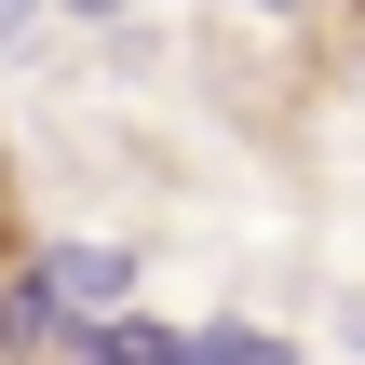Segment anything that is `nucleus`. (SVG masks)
Segmentation results:
<instances>
[{
    "label": "nucleus",
    "mask_w": 365,
    "mask_h": 365,
    "mask_svg": "<svg viewBox=\"0 0 365 365\" xmlns=\"http://www.w3.org/2000/svg\"><path fill=\"white\" fill-rule=\"evenodd\" d=\"M68 365H190V325H149V312L122 298V312L68 325Z\"/></svg>",
    "instance_id": "nucleus-2"
},
{
    "label": "nucleus",
    "mask_w": 365,
    "mask_h": 365,
    "mask_svg": "<svg viewBox=\"0 0 365 365\" xmlns=\"http://www.w3.org/2000/svg\"><path fill=\"white\" fill-rule=\"evenodd\" d=\"M298 365H312V352H298Z\"/></svg>",
    "instance_id": "nucleus-8"
},
{
    "label": "nucleus",
    "mask_w": 365,
    "mask_h": 365,
    "mask_svg": "<svg viewBox=\"0 0 365 365\" xmlns=\"http://www.w3.org/2000/svg\"><path fill=\"white\" fill-rule=\"evenodd\" d=\"M257 14H312V0H257Z\"/></svg>",
    "instance_id": "nucleus-7"
},
{
    "label": "nucleus",
    "mask_w": 365,
    "mask_h": 365,
    "mask_svg": "<svg viewBox=\"0 0 365 365\" xmlns=\"http://www.w3.org/2000/svg\"><path fill=\"white\" fill-rule=\"evenodd\" d=\"M41 284H54L68 325H95V312L135 298V244H41Z\"/></svg>",
    "instance_id": "nucleus-1"
},
{
    "label": "nucleus",
    "mask_w": 365,
    "mask_h": 365,
    "mask_svg": "<svg viewBox=\"0 0 365 365\" xmlns=\"http://www.w3.org/2000/svg\"><path fill=\"white\" fill-rule=\"evenodd\" d=\"M54 339H68V312H54L41 257H14V271H0V365H14V352H54Z\"/></svg>",
    "instance_id": "nucleus-3"
},
{
    "label": "nucleus",
    "mask_w": 365,
    "mask_h": 365,
    "mask_svg": "<svg viewBox=\"0 0 365 365\" xmlns=\"http://www.w3.org/2000/svg\"><path fill=\"white\" fill-rule=\"evenodd\" d=\"M41 14H54V0H0V54H14V41H27Z\"/></svg>",
    "instance_id": "nucleus-5"
},
{
    "label": "nucleus",
    "mask_w": 365,
    "mask_h": 365,
    "mask_svg": "<svg viewBox=\"0 0 365 365\" xmlns=\"http://www.w3.org/2000/svg\"><path fill=\"white\" fill-rule=\"evenodd\" d=\"M54 14H81V27H108V14H135V0H54Z\"/></svg>",
    "instance_id": "nucleus-6"
},
{
    "label": "nucleus",
    "mask_w": 365,
    "mask_h": 365,
    "mask_svg": "<svg viewBox=\"0 0 365 365\" xmlns=\"http://www.w3.org/2000/svg\"><path fill=\"white\" fill-rule=\"evenodd\" d=\"M190 365H298V339H271V325H190Z\"/></svg>",
    "instance_id": "nucleus-4"
}]
</instances>
